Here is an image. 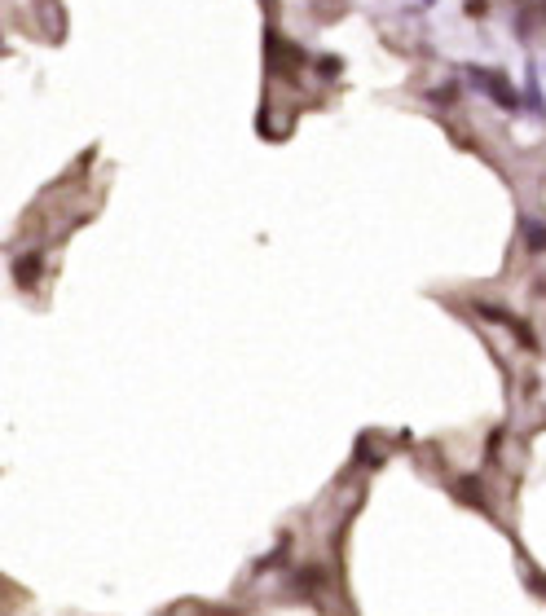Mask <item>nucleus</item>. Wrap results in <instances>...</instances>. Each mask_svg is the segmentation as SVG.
<instances>
[{
	"mask_svg": "<svg viewBox=\"0 0 546 616\" xmlns=\"http://www.w3.org/2000/svg\"><path fill=\"white\" fill-rule=\"evenodd\" d=\"M265 49H269V71H273V75H282V79H296L299 67H304V53H299L296 45H287L278 31H269V45H265Z\"/></svg>",
	"mask_w": 546,
	"mask_h": 616,
	"instance_id": "obj_1",
	"label": "nucleus"
},
{
	"mask_svg": "<svg viewBox=\"0 0 546 616\" xmlns=\"http://www.w3.org/2000/svg\"><path fill=\"white\" fill-rule=\"evenodd\" d=\"M472 84L476 89H485V93H489V98L498 101V106H507V110H516V106H520V98H516V89H511V84H507V79H502V71H485V67H472Z\"/></svg>",
	"mask_w": 546,
	"mask_h": 616,
	"instance_id": "obj_2",
	"label": "nucleus"
},
{
	"mask_svg": "<svg viewBox=\"0 0 546 616\" xmlns=\"http://www.w3.org/2000/svg\"><path fill=\"white\" fill-rule=\"evenodd\" d=\"M40 273H45V256H40V251H26V256L14 260V282H18L23 291H31V287L40 282Z\"/></svg>",
	"mask_w": 546,
	"mask_h": 616,
	"instance_id": "obj_3",
	"label": "nucleus"
},
{
	"mask_svg": "<svg viewBox=\"0 0 546 616\" xmlns=\"http://www.w3.org/2000/svg\"><path fill=\"white\" fill-rule=\"evenodd\" d=\"M458 502H467V506H480V511H485V506H489V502H485V489H480V480H458Z\"/></svg>",
	"mask_w": 546,
	"mask_h": 616,
	"instance_id": "obj_4",
	"label": "nucleus"
},
{
	"mask_svg": "<svg viewBox=\"0 0 546 616\" xmlns=\"http://www.w3.org/2000/svg\"><path fill=\"white\" fill-rule=\"evenodd\" d=\"M524 234H529V246H533V251H546V229H542V224L529 221V224H524Z\"/></svg>",
	"mask_w": 546,
	"mask_h": 616,
	"instance_id": "obj_5",
	"label": "nucleus"
},
{
	"mask_svg": "<svg viewBox=\"0 0 546 616\" xmlns=\"http://www.w3.org/2000/svg\"><path fill=\"white\" fill-rule=\"evenodd\" d=\"M480 14H485V0H472L467 5V18H480Z\"/></svg>",
	"mask_w": 546,
	"mask_h": 616,
	"instance_id": "obj_6",
	"label": "nucleus"
},
{
	"mask_svg": "<svg viewBox=\"0 0 546 616\" xmlns=\"http://www.w3.org/2000/svg\"><path fill=\"white\" fill-rule=\"evenodd\" d=\"M520 5H529V0H520Z\"/></svg>",
	"mask_w": 546,
	"mask_h": 616,
	"instance_id": "obj_7",
	"label": "nucleus"
}]
</instances>
